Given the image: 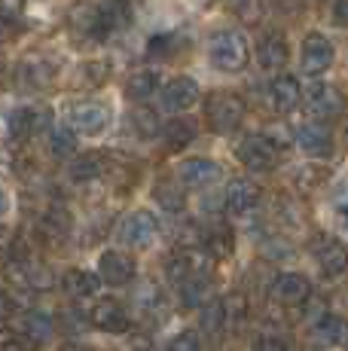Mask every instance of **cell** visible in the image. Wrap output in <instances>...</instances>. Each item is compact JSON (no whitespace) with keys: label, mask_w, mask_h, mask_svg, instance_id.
Listing matches in <instances>:
<instances>
[{"label":"cell","mask_w":348,"mask_h":351,"mask_svg":"<svg viewBox=\"0 0 348 351\" xmlns=\"http://www.w3.org/2000/svg\"><path fill=\"white\" fill-rule=\"evenodd\" d=\"M208 58L217 71L238 73V71H245L247 58H251V49H247V40L238 31H220L211 37Z\"/></svg>","instance_id":"obj_1"},{"label":"cell","mask_w":348,"mask_h":351,"mask_svg":"<svg viewBox=\"0 0 348 351\" xmlns=\"http://www.w3.org/2000/svg\"><path fill=\"white\" fill-rule=\"evenodd\" d=\"M205 119L217 134H229L242 125L245 119V101L232 92H214L205 101Z\"/></svg>","instance_id":"obj_2"},{"label":"cell","mask_w":348,"mask_h":351,"mask_svg":"<svg viewBox=\"0 0 348 351\" xmlns=\"http://www.w3.org/2000/svg\"><path fill=\"white\" fill-rule=\"evenodd\" d=\"M303 101L312 117L321 119V123H324V119H339L345 113V95L330 83H312L309 89H306Z\"/></svg>","instance_id":"obj_3"},{"label":"cell","mask_w":348,"mask_h":351,"mask_svg":"<svg viewBox=\"0 0 348 351\" xmlns=\"http://www.w3.org/2000/svg\"><path fill=\"white\" fill-rule=\"evenodd\" d=\"M278 156H281V150L266 134H247L242 144H238V159L251 171H272L278 165Z\"/></svg>","instance_id":"obj_4"},{"label":"cell","mask_w":348,"mask_h":351,"mask_svg":"<svg viewBox=\"0 0 348 351\" xmlns=\"http://www.w3.org/2000/svg\"><path fill=\"white\" fill-rule=\"evenodd\" d=\"M333 58H336V49H333V43L324 37V34H318V31L306 34L303 49H299V64H303L306 73L318 77V73L330 71Z\"/></svg>","instance_id":"obj_5"},{"label":"cell","mask_w":348,"mask_h":351,"mask_svg":"<svg viewBox=\"0 0 348 351\" xmlns=\"http://www.w3.org/2000/svg\"><path fill=\"white\" fill-rule=\"evenodd\" d=\"M156 235H159V223L150 211H132L129 217L119 223V239L129 247H138V251L150 247L153 241H156Z\"/></svg>","instance_id":"obj_6"},{"label":"cell","mask_w":348,"mask_h":351,"mask_svg":"<svg viewBox=\"0 0 348 351\" xmlns=\"http://www.w3.org/2000/svg\"><path fill=\"white\" fill-rule=\"evenodd\" d=\"M312 251H314V263H318L324 278H339V275L348 272V247L343 241L330 239V235H321Z\"/></svg>","instance_id":"obj_7"},{"label":"cell","mask_w":348,"mask_h":351,"mask_svg":"<svg viewBox=\"0 0 348 351\" xmlns=\"http://www.w3.org/2000/svg\"><path fill=\"white\" fill-rule=\"evenodd\" d=\"M297 144L306 156L312 159H327L333 153V132L327 128L321 119L314 123H303L297 128Z\"/></svg>","instance_id":"obj_8"},{"label":"cell","mask_w":348,"mask_h":351,"mask_svg":"<svg viewBox=\"0 0 348 351\" xmlns=\"http://www.w3.org/2000/svg\"><path fill=\"white\" fill-rule=\"evenodd\" d=\"M89 324L98 327L101 333H125L129 330V315H125L123 302H116L113 296H104V300H98L92 306Z\"/></svg>","instance_id":"obj_9"},{"label":"cell","mask_w":348,"mask_h":351,"mask_svg":"<svg viewBox=\"0 0 348 351\" xmlns=\"http://www.w3.org/2000/svg\"><path fill=\"white\" fill-rule=\"evenodd\" d=\"M272 296H275V302H281V306H287V308L303 306L312 296V285H309V278L299 272H281L278 278L272 281Z\"/></svg>","instance_id":"obj_10"},{"label":"cell","mask_w":348,"mask_h":351,"mask_svg":"<svg viewBox=\"0 0 348 351\" xmlns=\"http://www.w3.org/2000/svg\"><path fill=\"white\" fill-rule=\"evenodd\" d=\"M71 123L79 134H101L110 123V110L104 101H79L71 110Z\"/></svg>","instance_id":"obj_11"},{"label":"cell","mask_w":348,"mask_h":351,"mask_svg":"<svg viewBox=\"0 0 348 351\" xmlns=\"http://www.w3.org/2000/svg\"><path fill=\"white\" fill-rule=\"evenodd\" d=\"M208 256L211 254H202V251H196V247H184V251L171 254L169 278L174 285H180V281L196 278V275H208Z\"/></svg>","instance_id":"obj_12"},{"label":"cell","mask_w":348,"mask_h":351,"mask_svg":"<svg viewBox=\"0 0 348 351\" xmlns=\"http://www.w3.org/2000/svg\"><path fill=\"white\" fill-rule=\"evenodd\" d=\"M98 275L113 287H123L135 278V260L123 251H104L98 260Z\"/></svg>","instance_id":"obj_13"},{"label":"cell","mask_w":348,"mask_h":351,"mask_svg":"<svg viewBox=\"0 0 348 351\" xmlns=\"http://www.w3.org/2000/svg\"><path fill=\"white\" fill-rule=\"evenodd\" d=\"M220 174H223V168L214 159H205V156L186 159L184 165H180V180H184V186H190V190H205V186L217 184Z\"/></svg>","instance_id":"obj_14"},{"label":"cell","mask_w":348,"mask_h":351,"mask_svg":"<svg viewBox=\"0 0 348 351\" xmlns=\"http://www.w3.org/2000/svg\"><path fill=\"white\" fill-rule=\"evenodd\" d=\"M299 101H303V86H299L297 77H290V73H281V77L272 80L269 86V104L272 110L278 113H290L299 107Z\"/></svg>","instance_id":"obj_15"},{"label":"cell","mask_w":348,"mask_h":351,"mask_svg":"<svg viewBox=\"0 0 348 351\" xmlns=\"http://www.w3.org/2000/svg\"><path fill=\"white\" fill-rule=\"evenodd\" d=\"M260 205V186L247 178H236L226 186V211L229 214H251Z\"/></svg>","instance_id":"obj_16"},{"label":"cell","mask_w":348,"mask_h":351,"mask_svg":"<svg viewBox=\"0 0 348 351\" xmlns=\"http://www.w3.org/2000/svg\"><path fill=\"white\" fill-rule=\"evenodd\" d=\"M199 101V86L192 77H174L171 83H165L162 89V107L165 110H186Z\"/></svg>","instance_id":"obj_17"},{"label":"cell","mask_w":348,"mask_h":351,"mask_svg":"<svg viewBox=\"0 0 348 351\" xmlns=\"http://www.w3.org/2000/svg\"><path fill=\"white\" fill-rule=\"evenodd\" d=\"M287 58H290V46H287V40L281 37V34H266V37H260V46H257V62L260 67H266V71H278V67L287 64Z\"/></svg>","instance_id":"obj_18"},{"label":"cell","mask_w":348,"mask_h":351,"mask_svg":"<svg viewBox=\"0 0 348 351\" xmlns=\"http://www.w3.org/2000/svg\"><path fill=\"white\" fill-rule=\"evenodd\" d=\"M71 28L83 37H104V22H101V6H92V3H77L71 10Z\"/></svg>","instance_id":"obj_19"},{"label":"cell","mask_w":348,"mask_h":351,"mask_svg":"<svg viewBox=\"0 0 348 351\" xmlns=\"http://www.w3.org/2000/svg\"><path fill=\"white\" fill-rule=\"evenodd\" d=\"M348 327H345V318H339V315H330L327 312L321 321L312 324V342L321 348H333L339 346V342L345 339Z\"/></svg>","instance_id":"obj_20"},{"label":"cell","mask_w":348,"mask_h":351,"mask_svg":"<svg viewBox=\"0 0 348 351\" xmlns=\"http://www.w3.org/2000/svg\"><path fill=\"white\" fill-rule=\"evenodd\" d=\"M18 77L31 89H46L55 80V64L46 62V58H25L22 67H18Z\"/></svg>","instance_id":"obj_21"},{"label":"cell","mask_w":348,"mask_h":351,"mask_svg":"<svg viewBox=\"0 0 348 351\" xmlns=\"http://www.w3.org/2000/svg\"><path fill=\"white\" fill-rule=\"evenodd\" d=\"M62 287H64L68 296H73V300H89V296L98 293L101 278L92 275V272H86V269H71V272L62 278Z\"/></svg>","instance_id":"obj_22"},{"label":"cell","mask_w":348,"mask_h":351,"mask_svg":"<svg viewBox=\"0 0 348 351\" xmlns=\"http://www.w3.org/2000/svg\"><path fill=\"white\" fill-rule=\"evenodd\" d=\"M46 123H49V113H40L34 107H18V110L10 117V134L18 141H25Z\"/></svg>","instance_id":"obj_23"},{"label":"cell","mask_w":348,"mask_h":351,"mask_svg":"<svg viewBox=\"0 0 348 351\" xmlns=\"http://www.w3.org/2000/svg\"><path fill=\"white\" fill-rule=\"evenodd\" d=\"M205 241V254H211L214 260H226L232 251H236V235L226 223H214L208 232L202 235Z\"/></svg>","instance_id":"obj_24"},{"label":"cell","mask_w":348,"mask_h":351,"mask_svg":"<svg viewBox=\"0 0 348 351\" xmlns=\"http://www.w3.org/2000/svg\"><path fill=\"white\" fill-rule=\"evenodd\" d=\"M22 333H25V339H31V342H46L55 333V321H52V315L34 308V312H28L22 318Z\"/></svg>","instance_id":"obj_25"},{"label":"cell","mask_w":348,"mask_h":351,"mask_svg":"<svg viewBox=\"0 0 348 351\" xmlns=\"http://www.w3.org/2000/svg\"><path fill=\"white\" fill-rule=\"evenodd\" d=\"M177 290H180V302H184V306H199L202 308L205 302L211 300V278L208 275H196V278L180 281Z\"/></svg>","instance_id":"obj_26"},{"label":"cell","mask_w":348,"mask_h":351,"mask_svg":"<svg viewBox=\"0 0 348 351\" xmlns=\"http://www.w3.org/2000/svg\"><path fill=\"white\" fill-rule=\"evenodd\" d=\"M226 321H229V318H226V302L217 300V296H211V300L199 308V324H202L205 333L217 336L220 330L226 327Z\"/></svg>","instance_id":"obj_27"},{"label":"cell","mask_w":348,"mask_h":351,"mask_svg":"<svg viewBox=\"0 0 348 351\" xmlns=\"http://www.w3.org/2000/svg\"><path fill=\"white\" fill-rule=\"evenodd\" d=\"M162 138L169 144V150H184L192 138H196V123L192 119H171L162 128Z\"/></svg>","instance_id":"obj_28"},{"label":"cell","mask_w":348,"mask_h":351,"mask_svg":"<svg viewBox=\"0 0 348 351\" xmlns=\"http://www.w3.org/2000/svg\"><path fill=\"white\" fill-rule=\"evenodd\" d=\"M104 174V159L98 156H92V153H86V156H79V159H73V165H71V180H77V184H92V180H98Z\"/></svg>","instance_id":"obj_29"},{"label":"cell","mask_w":348,"mask_h":351,"mask_svg":"<svg viewBox=\"0 0 348 351\" xmlns=\"http://www.w3.org/2000/svg\"><path fill=\"white\" fill-rule=\"evenodd\" d=\"M101 22H104V31H123L129 25V3L125 0H101Z\"/></svg>","instance_id":"obj_30"},{"label":"cell","mask_w":348,"mask_h":351,"mask_svg":"<svg viewBox=\"0 0 348 351\" xmlns=\"http://www.w3.org/2000/svg\"><path fill=\"white\" fill-rule=\"evenodd\" d=\"M159 86V73L156 71H138L129 77V83H125V95L132 101H147L156 92Z\"/></svg>","instance_id":"obj_31"},{"label":"cell","mask_w":348,"mask_h":351,"mask_svg":"<svg viewBox=\"0 0 348 351\" xmlns=\"http://www.w3.org/2000/svg\"><path fill=\"white\" fill-rule=\"evenodd\" d=\"M40 232L52 241L64 239V235L71 232V214L62 211V208H49V211L43 214V220H40Z\"/></svg>","instance_id":"obj_32"},{"label":"cell","mask_w":348,"mask_h":351,"mask_svg":"<svg viewBox=\"0 0 348 351\" xmlns=\"http://www.w3.org/2000/svg\"><path fill=\"white\" fill-rule=\"evenodd\" d=\"M135 302L140 312H156L159 306H162V290H159L156 281H140L138 290H135Z\"/></svg>","instance_id":"obj_33"},{"label":"cell","mask_w":348,"mask_h":351,"mask_svg":"<svg viewBox=\"0 0 348 351\" xmlns=\"http://www.w3.org/2000/svg\"><path fill=\"white\" fill-rule=\"evenodd\" d=\"M153 195H156V202H159V205H162L169 214L184 211V202H186V199H184V193H180L174 184H169V180H165V184H156Z\"/></svg>","instance_id":"obj_34"},{"label":"cell","mask_w":348,"mask_h":351,"mask_svg":"<svg viewBox=\"0 0 348 351\" xmlns=\"http://www.w3.org/2000/svg\"><path fill=\"white\" fill-rule=\"evenodd\" d=\"M49 147H52V156L55 159H68L73 150H77V134L71 128H55L49 138Z\"/></svg>","instance_id":"obj_35"},{"label":"cell","mask_w":348,"mask_h":351,"mask_svg":"<svg viewBox=\"0 0 348 351\" xmlns=\"http://www.w3.org/2000/svg\"><path fill=\"white\" fill-rule=\"evenodd\" d=\"M129 123L135 128L138 138H153V134H159V119L153 110H135L129 117Z\"/></svg>","instance_id":"obj_36"},{"label":"cell","mask_w":348,"mask_h":351,"mask_svg":"<svg viewBox=\"0 0 348 351\" xmlns=\"http://www.w3.org/2000/svg\"><path fill=\"white\" fill-rule=\"evenodd\" d=\"M169 351H202V342H199V336L192 330H180L169 342Z\"/></svg>","instance_id":"obj_37"},{"label":"cell","mask_w":348,"mask_h":351,"mask_svg":"<svg viewBox=\"0 0 348 351\" xmlns=\"http://www.w3.org/2000/svg\"><path fill=\"white\" fill-rule=\"evenodd\" d=\"M333 214H336L339 226L348 232V180L336 190V195H333Z\"/></svg>","instance_id":"obj_38"},{"label":"cell","mask_w":348,"mask_h":351,"mask_svg":"<svg viewBox=\"0 0 348 351\" xmlns=\"http://www.w3.org/2000/svg\"><path fill=\"white\" fill-rule=\"evenodd\" d=\"M0 351H25V333L0 327Z\"/></svg>","instance_id":"obj_39"},{"label":"cell","mask_w":348,"mask_h":351,"mask_svg":"<svg viewBox=\"0 0 348 351\" xmlns=\"http://www.w3.org/2000/svg\"><path fill=\"white\" fill-rule=\"evenodd\" d=\"M324 180H327V168L312 165V168H303V171H299V184H303V190H314V186H321Z\"/></svg>","instance_id":"obj_40"},{"label":"cell","mask_w":348,"mask_h":351,"mask_svg":"<svg viewBox=\"0 0 348 351\" xmlns=\"http://www.w3.org/2000/svg\"><path fill=\"white\" fill-rule=\"evenodd\" d=\"M174 46H177V37H174V34H159V37L150 40V52H153V56H171Z\"/></svg>","instance_id":"obj_41"},{"label":"cell","mask_w":348,"mask_h":351,"mask_svg":"<svg viewBox=\"0 0 348 351\" xmlns=\"http://www.w3.org/2000/svg\"><path fill=\"white\" fill-rule=\"evenodd\" d=\"M226 318L229 321H242L245 315H247V302H245V296H238V293H232V296H226Z\"/></svg>","instance_id":"obj_42"},{"label":"cell","mask_w":348,"mask_h":351,"mask_svg":"<svg viewBox=\"0 0 348 351\" xmlns=\"http://www.w3.org/2000/svg\"><path fill=\"white\" fill-rule=\"evenodd\" d=\"M229 6L236 10V16L247 19V22H253L260 12V0H229Z\"/></svg>","instance_id":"obj_43"},{"label":"cell","mask_w":348,"mask_h":351,"mask_svg":"<svg viewBox=\"0 0 348 351\" xmlns=\"http://www.w3.org/2000/svg\"><path fill=\"white\" fill-rule=\"evenodd\" d=\"M253 351H287V342L275 333H263L257 342H253Z\"/></svg>","instance_id":"obj_44"},{"label":"cell","mask_w":348,"mask_h":351,"mask_svg":"<svg viewBox=\"0 0 348 351\" xmlns=\"http://www.w3.org/2000/svg\"><path fill=\"white\" fill-rule=\"evenodd\" d=\"M104 77H107V64L104 62H92V64L83 67V80H86V83L95 86V83H101Z\"/></svg>","instance_id":"obj_45"},{"label":"cell","mask_w":348,"mask_h":351,"mask_svg":"<svg viewBox=\"0 0 348 351\" xmlns=\"http://www.w3.org/2000/svg\"><path fill=\"white\" fill-rule=\"evenodd\" d=\"M303 306H306V318H309L312 324H314V321H321V318H324V315H327L324 300H314V296H309V300H306Z\"/></svg>","instance_id":"obj_46"},{"label":"cell","mask_w":348,"mask_h":351,"mask_svg":"<svg viewBox=\"0 0 348 351\" xmlns=\"http://www.w3.org/2000/svg\"><path fill=\"white\" fill-rule=\"evenodd\" d=\"M125 351H156V346L147 336H132V339H125Z\"/></svg>","instance_id":"obj_47"},{"label":"cell","mask_w":348,"mask_h":351,"mask_svg":"<svg viewBox=\"0 0 348 351\" xmlns=\"http://www.w3.org/2000/svg\"><path fill=\"white\" fill-rule=\"evenodd\" d=\"M333 22L348 28V0H336V3H333Z\"/></svg>","instance_id":"obj_48"},{"label":"cell","mask_w":348,"mask_h":351,"mask_svg":"<svg viewBox=\"0 0 348 351\" xmlns=\"http://www.w3.org/2000/svg\"><path fill=\"white\" fill-rule=\"evenodd\" d=\"M12 312H16V300H12L6 290H0V321H6Z\"/></svg>","instance_id":"obj_49"},{"label":"cell","mask_w":348,"mask_h":351,"mask_svg":"<svg viewBox=\"0 0 348 351\" xmlns=\"http://www.w3.org/2000/svg\"><path fill=\"white\" fill-rule=\"evenodd\" d=\"M25 6V0H0V12H6V16H18Z\"/></svg>","instance_id":"obj_50"},{"label":"cell","mask_w":348,"mask_h":351,"mask_svg":"<svg viewBox=\"0 0 348 351\" xmlns=\"http://www.w3.org/2000/svg\"><path fill=\"white\" fill-rule=\"evenodd\" d=\"M6 211H10V193L0 186V217H6Z\"/></svg>","instance_id":"obj_51"},{"label":"cell","mask_w":348,"mask_h":351,"mask_svg":"<svg viewBox=\"0 0 348 351\" xmlns=\"http://www.w3.org/2000/svg\"><path fill=\"white\" fill-rule=\"evenodd\" d=\"M6 37H10V25H6V19L0 16V43H3Z\"/></svg>","instance_id":"obj_52"},{"label":"cell","mask_w":348,"mask_h":351,"mask_svg":"<svg viewBox=\"0 0 348 351\" xmlns=\"http://www.w3.org/2000/svg\"><path fill=\"white\" fill-rule=\"evenodd\" d=\"M62 351H89V348H83V346H73V342H71V346H64Z\"/></svg>","instance_id":"obj_53"},{"label":"cell","mask_w":348,"mask_h":351,"mask_svg":"<svg viewBox=\"0 0 348 351\" xmlns=\"http://www.w3.org/2000/svg\"><path fill=\"white\" fill-rule=\"evenodd\" d=\"M3 239H6V229H0V251H3V247L10 245V241H3Z\"/></svg>","instance_id":"obj_54"}]
</instances>
